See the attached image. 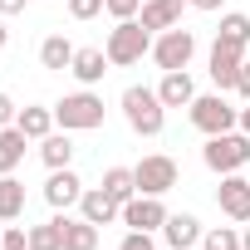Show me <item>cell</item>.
<instances>
[{
    "label": "cell",
    "instance_id": "1",
    "mask_svg": "<svg viewBox=\"0 0 250 250\" xmlns=\"http://www.w3.org/2000/svg\"><path fill=\"white\" fill-rule=\"evenodd\" d=\"M118 108H123V118H128V128H133L138 138H157V133L167 128V103H162L157 88H147V83H128L123 98H118Z\"/></svg>",
    "mask_w": 250,
    "mask_h": 250
},
{
    "label": "cell",
    "instance_id": "2",
    "mask_svg": "<svg viewBox=\"0 0 250 250\" xmlns=\"http://www.w3.org/2000/svg\"><path fill=\"white\" fill-rule=\"evenodd\" d=\"M103 54L113 69H133L143 64V54H152V30H143V20H118L103 40Z\"/></svg>",
    "mask_w": 250,
    "mask_h": 250
},
{
    "label": "cell",
    "instance_id": "3",
    "mask_svg": "<svg viewBox=\"0 0 250 250\" xmlns=\"http://www.w3.org/2000/svg\"><path fill=\"white\" fill-rule=\"evenodd\" d=\"M201 162H206L216 177L245 172V167H250V133L230 128V133H216V138H206V147H201Z\"/></svg>",
    "mask_w": 250,
    "mask_h": 250
},
{
    "label": "cell",
    "instance_id": "4",
    "mask_svg": "<svg viewBox=\"0 0 250 250\" xmlns=\"http://www.w3.org/2000/svg\"><path fill=\"white\" fill-rule=\"evenodd\" d=\"M103 98L93 93V88H79V93H64L59 103H54V123L64 133H93V128H103Z\"/></svg>",
    "mask_w": 250,
    "mask_h": 250
},
{
    "label": "cell",
    "instance_id": "5",
    "mask_svg": "<svg viewBox=\"0 0 250 250\" xmlns=\"http://www.w3.org/2000/svg\"><path fill=\"white\" fill-rule=\"evenodd\" d=\"M191 128L196 133H206V138H216V133H230V128H240V108L216 88V93H196L191 98Z\"/></svg>",
    "mask_w": 250,
    "mask_h": 250
},
{
    "label": "cell",
    "instance_id": "6",
    "mask_svg": "<svg viewBox=\"0 0 250 250\" xmlns=\"http://www.w3.org/2000/svg\"><path fill=\"white\" fill-rule=\"evenodd\" d=\"M162 74H172V69H187L191 59H196V35L187 30V25H172V30H162V35H152V54H147Z\"/></svg>",
    "mask_w": 250,
    "mask_h": 250
},
{
    "label": "cell",
    "instance_id": "7",
    "mask_svg": "<svg viewBox=\"0 0 250 250\" xmlns=\"http://www.w3.org/2000/svg\"><path fill=\"white\" fill-rule=\"evenodd\" d=\"M133 177H138V191H143V196H167V191L182 182V172H177V162H172L167 152L143 157V162L133 167Z\"/></svg>",
    "mask_w": 250,
    "mask_h": 250
},
{
    "label": "cell",
    "instance_id": "8",
    "mask_svg": "<svg viewBox=\"0 0 250 250\" xmlns=\"http://www.w3.org/2000/svg\"><path fill=\"white\" fill-rule=\"evenodd\" d=\"M167 206H162V196H133L128 206H123V226L128 230H152V235H162V226H167Z\"/></svg>",
    "mask_w": 250,
    "mask_h": 250
},
{
    "label": "cell",
    "instance_id": "9",
    "mask_svg": "<svg viewBox=\"0 0 250 250\" xmlns=\"http://www.w3.org/2000/svg\"><path fill=\"white\" fill-rule=\"evenodd\" d=\"M240 64H245V49H235V44H226V40H216V44H211V54H206V74H211V83H216L221 93H226V88H235Z\"/></svg>",
    "mask_w": 250,
    "mask_h": 250
},
{
    "label": "cell",
    "instance_id": "10",
    "mask_svg": "<svg viewBox=\"0 0 250 250\" xmlns=\"http://www.w3.org/2000/svg\"><path fill=\"white\" fill-rule=\"evenodd\" d=\"M216 206H221V216H230L235 226H245V221H250V182H245L240 172L221 177V187H216Z\"/></svg>",
    "mask_w": 250,
    "mask_h": 250
},
{
    "label": "cell",
    "instance_id": "11",
    "mask_svg": "<svg viewBox=\"0 0 250 250\" xmlns=\"http://www.w3.org/2000/svg\"><path fill=\"white\" fill-rule=\"evenodd\" d=\"M88 187H83V177L74 172V167H54L49 172V182H44V201L54 206V211H69V206H79V196H83Z\"/></svg>",
    "mask_w": 250,
    "mask_h": 250
},
{
    "label": "cell",
    "instance_id": "12",
    "mask_svg": "<svg viewBox=\"0 0 250 250\" xmlns=\"http://www.w3.org/2000/svg\"><path fill=\"white\" fill-rule=\"evenodd\" d=\"M201 235H206V226H201L191 211H172V216H167V226H162L167 250H196V245H201Z\"/></svg>",
    "mask_w": 250,
    "mask_h": 250
},
{
    "label": "cell",
    "instance_id": "13",
    "mask_svg": "<svg viewBox=\"0 0 250 250\" xmlns=\"http://www.w3.org/2000/svg\"><path fill=\"white\" fill-rule=\"evenodd\" d=\"M79 216H83V221H93V226L103 230V226L123 221V206H118V201H113V196H108L103 187H88V191L79 196Z\"/></svg>",
    "mask_w": 250,
    "mask_h": 250
},
{
    "label": "cell",
    "instance_id": "14",
    "mask_svg": "<svg viewBox=\"0 0 250 250\" xmlns=\"http://www.w3.org/2000/svg\"><path fill=\"white\" fill-rule=\"evenodd\" d=\"M15 128H20L30 143H44L59 123H54V108H44V103H25V108L15 113Z\"/></svg>",
    "mask_w": 250,
    "mask_h": 250
},
{
    "label": "cell",
    "instance_id": "15",
    "mask_svg": "<svg viewBox=\"0 0 250 250\" xmlns=\"http://www.w3.org/2000/svg\"><path fill=\"white\" fill-rule=\"evenodd\" d=\"M182 10H187V0H143V30H152V35H162V30H172V25H182Z\"/></svg>",
    "mask_w": 250,
    "mask_h": 250
},
{
    "label": "cell",
    "instance_id": "16",
    "mask_svg": "<svg viewBox=\"0 0 250 250\" xmlns=\"http://www.w3.org/2000/svg\"><path fill=\"white\" fill-rule=\"evenodd\" d=\"M59 216V230H64V250H98V226L83 221V216H69V211H54Z\"/></svg>",
    "mask_w": 250,
    "mask_h": 250
},
{
    "label": "cell",
    "instance_id": "17",
    "mask_svg": "<svg viewBox=\"0 0 250 250\" xmlns=\"http://www.w3.org/2000/svg\"><path fill=\"white\" fill-rule=\"evenodd\" d=\"M108 69H113V64H108V54H103V49H93V44H88V49H79V54H74V64H69V74H74L83 88L103 83V74H108Z\"/></svg>",
    "mask_w": 250,
    "mask_h": 250
},
{
    "label": "cell",
    "instance_id": "18",
    "mask_svg": "<svg viewBox=\"0 0 250 250\" xmlns=\"http://www.w3.org/2000/svg\"><path fill=\"white\" fill-rule=\"evenodd\" d=\"M157 98H162L167 108H191V98H196V83H191V74H187V69H172V74H162V83H157Z\"/></svg>",
    "mask_w": 250,
    "mask_h": 250
},
{
    "label": "cell",
    "instance_id": "19",
    "mask_svg": "<svg viewBox=\"0 0 250 250\" xmlns=\"http://www.w3.org/2000/svg\"><path fill=\"white\" fill-rule=\"evenodd\" d=\"M74 152H79V147H74V138H69L64 128L49 133V138L40 143V162H44L49 172H54V167H74Z\"/></svg>",
    "mask_w": 250,
    "mask_h": 250
},
{
    "label": "cell",
    "instance_id": "20",
    "mask_svg": "<svg viewBox=\"0 0 250 250\" xmlns=\"http://www.w3.org/2000/svg\"><path fill=\"white\" fill-rule=\"evenodd\" d=\"M25 147H30V138L15 128V123H10V128H0V177L15 172V167L25 162Z\"/></svg>",
    "mask_w": 250,
    "mask_h": 250
},
{
    "label": "cell",
    "instance_id": "21",
    "mask_svg": "<svg viewBox=\"0 0 250 250\" xmlns=\"http://www.w3.org/2000/svg\"><path fill=\"white\" fill-rule=\"evenodd\" d=\"M74 54H79V49H74L64 35H44V44H40V64H44L49 74H64V69L74 64Z\"/></svg>",
    "mask_w": 250,
    "mask_h": 250
},
{
    "label": "cell",
    "instance_id": "22",
    "mask_svg": "<svg viewBox=\"0 0 250 250\" xmlns=\"http://www.w3.org/2000/svg\"><path fill=\"white\" fill-rule=\"evenodd\" d=\"M25 216V182L15 172L0 177V221H20Z\"/></svg>",
    "mask_w": 250,
    "mask_h": 250
},
{
    "label": "cell",
    "instance_id": "23",
    "mask_svg": "<svg viewBox=\"0 0 250 250\" xmlns=\"http://www.w3.org/2000/svg\"><path fill=\"white\" fill-rule=\"evenodd\" d=\"M103 191H108L118 206H128V201L138 196V177H133V167H108V172H103Z\"/></svg>",
    "mask_w": 250,
    "mask_h": 250
},
{
    "label": "cell",
    "instance_id": "24",
    "mask_svg": "<svg viewBox=\"0 0 250 250\" xmlns=\"http://www.w3.org/2000/svg\"><path fill=\"white\" fill-rule=\"evenodd\" d=\"M216 40H226V44H235V49H250V15H240V10H226V15H221V30H216Z\"/></svg>",
    "mask_w": 250,
    "mask_h": 250
},
{
    "label": "cell",
    "instance_id": "25",
    "mask_svg": "<svg viewBox=\"0 0 250 250\" xmlns=\"http://www.w3.org/2000/svg\"><path fill=\"white\" fill-rule=\"evenodd\" d=\"M30 250H64L59 216H54V221H44V226H30Z\"/></svg>",
    "mask_w": 250,
    "mask_h": 250
},
{
    "label": "cell",
    "instance_id": "26",
    "mask_svg": "<svg viewBox=\"0 0 250 250\" xmlns=\"http://www.w3.org/2000/svg\"><path fill=\"white\" fill-rule=\"evenodd\" d=\"M196 250H245V245H240V230L235 226H211Z\"/></svg>",
    "mask_w": 250,
    "mask_h": 250
},
{
    "label": "cell",
    "instance_id": "27",
    "mask_svg": "<svg viewBox=\"0 0 250 250\" xmlns=\"http://www.w3.org/2000/svg\"><path fill=\"white\" fill-rule=\"evenodd\" d=\"M0 250H30V226H5L0 230Z\"/></svg>",
    "mask_w": 250,
    "mask_h": 250
},
{
    "label": "cell",
    "instance_id": "28",
    "mask_svg": "<svg viewBox=\"0 0 250 250\" xmlns=\"http://www.w3.org/2000/svg\"><path fill=\"white\" fill-rule=\"evenodd\" d=\"M103 10H108L113 20H138V15H143V0H103Z\"/></svg>",
    "mask_w": 250,
    "mask_h": 250
},
{
    "label": "cell",
    "instance_id": "29",
    "mask_svg": "<svg viewBox=\"0 0 250 250\" xmlns=\"http://www.w3.org/2000/svg\"><path fill=\"white\" fill-rule=\"evenodd\" d=\"M118 250H157V240H152V230H128Z\"/></svg>",
    "mask_w": 250,
    "mask_h": 250
},
{
    "label": "cell",
    "instance_id": "30",
    "mask_svg": "<svg viewBox=\"0 0 250 250\" xmlns=\"http://www.w3.org/2000/svg\"><path fill=\"white\" fill-rule=\"evenodd\" d=\"M69 15L74 20H93V15H103V0H69Z\"/></svg>",
    "mask_w": 250,
    "mask_h": 250
},
{
    "label": "cell",
    "instance_id": "31",
    "mask_svg": "<svg viewBox=\"0 0 250 250\" xmlns=\"http://www.w3.org/2000/svg\"><path fill=\"white\" fill-rule=\"evenodd\" d=\"M15 113H20V108H15V98H10V93H0V128H10Z\"/></svg>",
    "mask_w": 250,
    "mask_h": 250
},
{
    "label": "cell",
    "instance_id": "32",
    "mask_svg": "<svg viewBox=\"0 0 250 250\" xmlns=\"http://www.w3.org/2000/svg\"><path fill=\"white\" fill-rule=\"evenodd\" d=\"M235 93H240V98H245V103H250V59H245V64H240V79H235Z\"/></svg>",
    "mask_w": 250,
    "mask_h": 250
},
{
    "label": "cell",
    "instance_id": "33",
    "mask_svg": "<svg viewBox=\"0 0 250 250\" xmlns=\"http://www.w3.org/2000/svg\"><path fill=\"white\" fill-rule=\"evenodd\" d=\"M25 5H30V0H0V15H5V20H10V15H20Z\"/></svg>",
    "mask_w": 250,
    "mask_h": 250
},
{
    "label": "cell",
    "instance_id": "34",
    "mask_svg": "<svg viewBox=\"0 0 250 250\" xmlns=\"http://www.w3.org/2000/svg\"><path fill=\"white\" fill-rule=\"evenodd\" d=\"M187 5H191V10H206V15H216V10L226 5V0H187Z\"/></svg>",
    "mask_w": 250,
    "mask_h": 250
},
{
    "label": "cell",
    "instance_id": "35",
    "mask_svg": "<svg viewBox=\"0 0 250 250\" xmlns=\"http://www.w3.org/2000/svg\"><path fill=\"white\" fill-rule=\"evenodd\" d=\"M240 133H250V103L240 108Z\"/></svg>",
    "mask_w": 250,
    "mask_h": 250
},
{
    "label": "cell",
    "instance_id": "36",
    "mask_svg": "<svg viewBox=\"0 0 250 250\" xmlns=\"http://www.w3.org/2000/svg\"><path fill=\"white\" fill-rule=\"evenodd\" d=\"M10 44V30H5V15H0V49H5Z\"/></svg>",
    "mask_w": 250,
    "mask_h": 250
},
{
    "label": "cell",
    "instance_id": "37",
    "mask_svg": "<svg viewBox=\"0 0 250 250\" xmlns=\"http://www.w3.org/2000/svg\"><path fill=\"white\" fill-rule=\"evenodd\" d=\"M240 245H245V250H250V221H245V230H240Z\"/></svg>",
    "mask_w": 250,
    "mask_h": 250
},
{
    "label": "cell",
    "instance_id": "38",
    "mask_svg": "<svg viewBox=\"0 0 250 250\" xmlns=\"http://www.w3.org/2000/svg\"><path fill=\"white\" fill-rule=\"evenodd\" d=\"M0 230H5V221H0Z\"/></svg>",
    "mask_w": 250,
    "mask_h": 250
}]
</instances>
